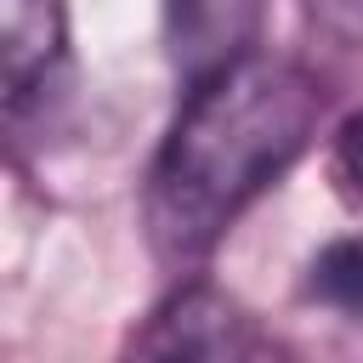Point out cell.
<instances>
[{
    "label": "cell",
    "instance_id": "277c9868",
    "mask_svg": "<svg viewBox=\"0 0 363 363\" xmlns=\"http://www.w3.org/2000/svg\"><path fill=\"white\" fill-rule=\"evenodd\" d=\"M68 57L62 0H6V113L23 119L28 102H45Z\"/></svg>",
    "mask_w": 363,
    "mask_h": 363
},
{
    "label": "cell",
    "instance_id": "52a82bcc",
    "mask_svg": "<svg viewBox=\"0 0 363 363\" xmlns=\"http://www.w3.org/2000/svg\"><path fill=\"white\" fill-rule=\"evenodd\" d=\"M306 11H312V23H323L329 34L363 45V0H306Z\"/></svg>",
    "mask_w": 363,
    "mask_h": 363
},
{
    "label": "cell",
    "instance_id": "8992f818",
    "mask_svg": "<svg viewBox=\"0 0 363 363\" xmlns=\"http://www.w3.org/2000/svg\"><path fill=\"white\" fill-rule=\"evenodd\" d=\"M329 170H335V182H340V193H346V204H357V210H363V113L340 119L335 147H329Z\"/></svg>",
    "mask_w": 363,
    "mask_h": 363
},
{
    "label": "cell",
    "instance_id": "6da1fadb",
    "mask_svg": "<svg viewBox=\"0 0 363 363\" xmlns=\"http://www.w3.org/2000/svg\"><path fill=\"white\" fill-rule=\"evenodd\" d=\"M323 85L289 62L250 51L182 91V113L147 170L142 221L164 267H199L227 227L306 153Z\"/></svg>",
    "mask_w": 363,
    "mask_h": 363
},
{
    "label": "cell",
    "instance_id": "5b68a950",
    "mask_svg": "<svg viewBox=\"0 0 363 363\" xmlns=\"http://www.w3.org/2000/svg\"><path fill=\"white\" fill-rule=\"evenodd\" d=\"M312 295L340 312H363V238H335L312 261Z\"/></svg>",
    "mask_w": 363,
    "mask_h": 363
},
{
    "label": "cell",
    "instance_id": "7a4b0ae2",
    "mask_svg": "<svg viewBox=\"0 0 363 363\" xmlns=\"http://www.w3.org/2000/svg\"><path fill=\"white\" fill-rule=\"evenodd\" d=\"M136 357H216V363H238V357H267L272 335H261V323L216 284H182L153 318L147 329L130 340Z\"/></svg>",
    "mask_w": 363,
    "mask_h": 363
},
{
    "label": "cell",
    "instance_id": "3957f363",
    "mask_svg": "<svg viewBox=\"0 0 363 363\" xmlns=\"http://www.w3.org/2000/svg\"><path fill=\"white\" fill-rule=\"evenodd\" d=\"M255 28H261V0H164V40L182 85L250 57Z\"/></svg>",
    "mask_w": 363,
    "mask_h": 363
}]
</instances>
